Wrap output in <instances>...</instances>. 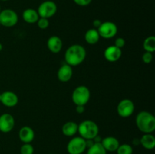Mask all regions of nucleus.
<instances>
[{
    "label": "nucleus",
    "instance_id": "obj_1",
    "mask_svg": "<svg viewBox=\"0 0 155 154\" xmlns=\"http://www.w3.org/2000/svg\"><path fill=\"white\" fill-rule=\"evenodd\" d=\"M86 57V51L84 47L79 44H74L68 47L64 54L67 64L76 66L81 64Z\"/></svg>",
    "mask_w": 155,
    "mask_h": 154
},
{
    "label": "nucleus",
    "instance_id": "obj_2",
    "mask_svg": "<svg viewBox=\"0 0 155 154\" xmlns=\"http://www.w3.org/2000/svg\"><path fill=\"white\" fill-rule=\"evenodd\" d=\"M137 128L144 134H151L155 130V117L148 111H141L136 118Z\"/></svg>",
    "mask_w": 155,
    "mask_h": 154
},
{
    "label": "nucleus",
    "instance_id": "obj_3",
    "mask_svg": "<svg viewBox=\"0 0 155 154\" xmlns=\"http://www.w3.org/2000/svg\"><path fill=\"white\" fill-rule=\"evenodd\" d=\"M98 125L94 121L84 120L80 122L78 125V131L80 136L85 140H89V139H94L97 135H98Z\"/></svg>",
    "mask_w": 155,
    "mask_h": 154
},
{
    "label": "nucleus",
    "instance_id": "obj_4",
    "mask_svg": "<svg viewBox=\"0 0 155 154\" xmlns=\"http://www.w3.org/2000/svg\"><path fill=\"white\" fill-rule=\"evenodd\" d=\"M91 93L89 88L80 85L74 88L72 93V101L76 106H85L90 99Z\"/></svg>",
    "mask_w": 155,
    "mask_h": 154
},
{
    "label": "nucleus",
    "instance_id": "obj_5",
    "mask_svg": "<svg viewBox=\"0 0 155 154\" xmlns=\"http://www.w3.org/2000/svg\"><path fill=\"white\" fill-rule=\"evenodd\" d=\"M86 149V140L80 136L72 137L67 145V151L69 154H83Z\"/></svg>",
    "mask_w": 155,
    "mask_h": 154
},
{
    "label": "nucleus",
    "instance_id": "obj_6",
    "mask_svg": "<svg viewBox=\"0 0 155 154\" xmlns=\"http://www.w3.org/2000/svg\"><path fill=\"white\" fill-rule=\"evenodd\" d=\"M58 6L54 2L46 0L41 3L37 9V12L40 18H51L57 13Z\"/></svg>",
    "mask_w": 155,
    "mask_h": 154
},
{
    "label": "nucleus",
    "instance_id": "obj_7",
    "mask_svg": "<svg viewBox=\"0 0 155 154\" xmlns=\"http://www.w3.org/2000/svg\"><path fill=\"white\" fill-rule=\"evenodd\" d=\"M18 22V15L14 10L6 8L0 12V24L5 27H12Z\"/></svg>",
    "mask_w": 155,
    "mask_h": 154
},
{
    "label": "nucleus",
    "instance_id": "obj_8",
    "mask_svg": "<svg viewBox=\"0 0 155 154\" xmlns=\"http://www.w3.org/2000/svg\"><path fill=\"white\" fill-rule=\"evenodd\" d=\"M97 30L99 33L100 37L104 39H111L114 37L118 31L117 26L111 21L102 22Z\"/></svg>",
    "mask_w": 155,
    "mask_h": 154
},
{
    "label": "nucleus",
    "instance_id": "obj_9",
    "mask_svg": "<svg viewBox=\"0 0 155 154\" xmlns=\"http://www.w3.org/2000/svg\"><path fill=\"white\" fill-rule=\"evenodd\" d=\"M135 110L134 103L130 99H123L117 107V112L120 117L127 118L133 114Z\"/></svg>",
    "mask_w": 155,
    "mask_h": 154
},
{
    "label": "nucleus",
    "instance_id": "obj_10",
    "mask_svg": "<svg viewBox=\"0 0 155 154\" xmlns=\"http://www.w3.org/2000/svg\"><path fill=\"white\" fill-rule=\"evenodd\" d=\"M15 125L13 116L10 113H3L0 116V131L9 133L12 131Z\"/></svg>",
    "mask_w": 155,
    "mask_h": 154
},
{
    "label": "nucleus",
    "instance_id": "obj_11",
    "mask_svg": "<svg viewBox=\"0 0 155 154\" xmlns=\"http://www.w3.org/2000/svg\"><path fill=\"white\" fill-rule=\"evenodd\" d=\"M121 56H122V50L115 46L114 45L108 46L104 51V57L105 60L111 63L119 60Z\"/></svg>",
    "mask_w": 155,
    "mask_h": 154
},
{
    "label": "nucleus",
    "instance_id": "obj_12",
    "mask_svg": "<svg viewBox=\"0 0 155 154\" xmlns=\"http://www.w3.org/2000/svg\"><path fill=\"white\" fill-rule=\"evenodd\" d=\"M19 99L15 92L6 91L1 93V101L0 102L7 107H14L18 104Z\"/></svg>",
    "mask_w": 155,
    "mask_h": 154
},
{
    "label": "nucleus",
    "instance_id": "obj_13",
    "mask_svg": "<svg viewBox=\"0 0 155 154\" xmlns=\"http://www.w3.org/2000/svg\"><path fill=\"white\" fill-rule=\"evenodd\" d=\"M18 137L21 141L24 143H30L34 140L35 132L33 128L25 125L19 130Z\"/></svg>",
    "mask_w": 155,
    "mask_h": 154
},
{
    "label": "nucleus",
    "instance_id": "obj_14",
    "mask_svg": "<svg viewBox=\"0 0 155 154\" xmlns=\"http://www.w3.org/2000/svg\"><path fill=\"white\" fill-rule=\"evenodd\" d=\"M73 69L72 66L64 63L58 69L57 72V77L61 82H67L72 78Z\"/></svg>",
    "mask_w": 155,
    "mask_h": 154
},
{
    "label": "nucleus",
    "instance_id": "obj_15",
    "mask_svg": "<svg viewBox=\"0 0 155 154\" xmlns=\"http://www.w3.org/2000/svg\"><path fill=\"white\" fill-rule=\"evenodd\" d=\"M101 143L107 152H116L120 146L119 140L113 136H108L103 138Z\"/></svg>",
    "mask_w": 155,
    "mask_h": 154
},
{
    "label": "nucleus",
    "instance_id": "obj_16",
    "mask_svg": "<svg viewBox=\"0 0 155 154\" xmlns=\"http://www.w3.org/2000/svg\"><path fill=\"white\" fill-rule=\"evenodd\" d=\"M47 47L51 53L58 54L61 51L62 47H63V42L58 36H52L48 38L47 41Z\"/></svg>",
    "mask_w": 155,
    "mask_h": 154
},
{
    "label": "nucleus",
    "instance_id": "obj_17",
    "mask_svg": "<svg viewBox=\"0 0 155 154\" xmlns=\"http://www.w3.org/2000/svg\"><path fill=\"white\" fill-rule=\"evenodd\" d=\"M22 18L26 23L30 24H35L37 22L38 19L39 18V14L37 10H35L33 8H27L23 11Z\"/></svg>",
    "mask_w": 155,
    "mask_h": 154
},
{
    "label": "nucleus",
    "instance_id": "obj_18",
    "mask_svg": "<svg viewBox=\"0 0 155 154\" xmlns=\"http://www.w3.org/2000/svg\"><path fill=\"white\" fill-rule=\"evenodd\" d=\"M61 131L67 137H74L78 131V124L73 121L67 122L62 126Z\"/></svg>",
    "mask_w": 155,
    "mask_h": 154
},
{
    "label": "nucleus",
    "instance_id": "obj_19",
    "mask_svg": "<svg viewBox=\"0 0 155 154\" xmlns=\"http://www.w3.org/2000/svg\"><path fill=\"white\" fill-rule=\"evenodd\" d=\"M140 144L145 149L151 150L155 146V137L152 134H144L140 139Z\"/></svg>",
    "mask_w": 155,
    "mask_h": 154
},
{
    "label": "nucleus",
    "instance_id": "obj_20",
    "mask_svg": "<svg viewBox=\"0 0 155 154\" xmlns=\"http://www.w3.org/2000/svg\"><path fill=\"white\" fill-rule=\"evenodd\" d=\"M99 39L100 36L97 29H90L85 33V40L89 45H95L98 43Z\"/></svg>",
    "mask_w": 155,
    "mask_h": 154
},
{
    "label": "nucleus",
    "instance_id": "obj_21",
    "mask_svg": "<svg viewBox=\"0 0 155 154\" xmlns=\"http://www.w3.org/2000/svg\"><path fill=\"white\" fill-rule=\"evenodd\" d=\"M143 48L145 51L153 53L155 51V37L150 36L145 39L143 42Z\"/></svg>",
    "mask_w": 155,
    "mask_h": 154
},
{
    "label": "nucleus",
    "instance_id": "obj_22",
    "mask_svg": "<svg viewBox=\"0 0 155 154\" xmlns=\"http://www.w3.org/2000/svg\"><path fill=\"white\" fill-rule=\"evenodd\" d=\"M86 154H107V151L101 143H95L92 146L88 148Z\"/></svg>",
    "mask_w": 155,
    "mask_h": 154
},
{
    "label": "nucleus",
    "instance_id": "obj_23",
    "mask_svg": "<svg viewBox=\"0 0 155 154\" xmlns=\"http://www.w3.org/2000/svg\"><path fill=\"white\" fill-rule=\"evenodd\" d=\"M116 152L117 154H133V148L130 144L124 143V144H120Z\"/></svg>",
    "mask_w": 155,
    "mask_h": 154
},
{
    "label": "nucleus",
    "instance_id": "obj_24",
    "mask_svg": "<svg viewBox=\"0 0 155 154\" xmlns=\"http://www.w3.org/2000/svg\"><path fill=\"white\" fill-rule=\"evenodd\" d=\"M21 154H33L34 148L31 143H24L21 147Z\"/></svg>",
    "mask_w": 155,
    "mask_h": 154
},
{
    "label": "nucleus",
    "instance_id": "obj_25",
    "mask_svg": "<svg viewBox=\"0 0 155 154\" xmlns=\"http://www.w3.org/2000/svg\"><path fill=\"white\" fill-rule=\"evenodd\" d=\"M36 24H37L38 27H39V29H41V30H45V29L48 28V26H49V21H48V19H47V18H40V17H39Z\"/></svg>",
    "mask_w": 155,
    "mask_h": 154
},
{
    "label": "nucleus",
    "instance_id": "obj_26",
    "mask_svg": "<svg viewBox=\"0 0 155 154\" xmlns=\"http://www.w3.org/2000/svg\"><path fill=\"white\" fill-rule=\"evenodd\" d=\"M142 61L145 63H150L153 60V54L151 52L145 51L142 57Z\"/></svg>",
    "mask_w": 155,
    "mask_h": 154
},
{
    "label": "nucleus",
    "instance_id": "obj_27",
    "mask_svg": "<svg viewBox=\"0 0 155 154\" xmlns=\"http://www.w3.org/2000/svg\"><path fill=\"white\" fill-rule=\"evenodd\" d=\"M125 45H126V41H125V39L122 37L117 38V39H116V40H115V42H114L115 46L117 47V48H120V49L122 48H124V47L125 46Z\"/></svg>",
    "mask_w": 155,
    "mask_h": 154
},
{
    "label": "nucleus",
    "instance_id": "obj_28",
    "mask_svg": "<svg viewBox=\"0 0 155 154\" xmlns=\"http://www.w3.org/2000/svg\"><path fill=\"white\" fill-rule=\"evenodd\" d=\"M73 1L77 5L81 6V7H86V6H88L89 5H90L92 0H73Z\"/></svg>",
    "mask_w": 155,
    "mask_h": 154
},
{
    "label": "nucleus",
    "instance_id": "obj_29",
    "mask_svg": "<svg viewBox=\"0 0 155 154\" xmlns=\"http://www.w3.org/2000/svg\"><path fill=\"white\" fill-rule=\"evenodd\" d=\"M76 111L79 114H81V113H84L85 111V106H77L76 107Z\"/></svg>",
    "mask_w": 155,
    "mask_h": 154
},
{
    "label": "nucleus",
    "instance_id": "obj_30",
    "mask_svg": "<svg viewBox=\"0 0 155 154\" xmlns=\"http://www.w3.org/2000/svg\"><path fill=\"white\" fill-rule=\"evenodd\" d=\"M101 23H102V22H101L100 20L95 19V20H94L93 22H92V25H93V27H95V29H98V27H100V25L101 24Z\"/></svg>",
    "mask_w": 155,
    "mask_h": 154
},
{
    "label": "nucleus",
    "instance_id": "obj_31",
    "mask_svg": "<svg viewBox=\"0 0 155 154\" xmlns=\"http://www.w3.org/2000/svg\"><path fill=\"white\" fill-rule=\"evenodd\" d=\"M2 48H3V45H2V44L1 42H0V51H2Z\"/></svg>",
    "mask_w": 155,
    "mask_h": 154
},
{
    "label": "nucleus",
    "instance_id": "obj_32",
    "mask_svg": "<svg viewBox=\"0 0 155 154\" xmlns=\"http://www.w3.org/2000/svg\"><path fill=\"white\" fill-rule=\"evenodd\" d=\"M0 1H2V2H7V1H8V0H0Z\"/></svg>",
    "mask_w": 155,
    "mask_h": 154
},
{
    "label": "nucleus",
    "instance_id": "obj_33",
    "mask_svg": "<svg viewBox=\"0 0 155 154\" xmlns=\"http://www.w3.org/2000/svg\"><path fill=\"white\" fill-rule=\"evenodd\" d=\"M1 11H2V9H1V5H0V12H1Z\"/></svg>",
    "mask_w": 155,
    "mask_h": 154
},
{
    "label": "nucleus",
    "instance_id": "obj_34",
    "mask_svg": "<svg viewBox=\"0 0 155 154\" xmlns=\"http://www.w3.org/2000/svg\"><path fill=\"white\" fill-rule=\"evenodd\" d=\"M0 101H1V93H0Z\"/></svg>",
    "mask_w": 155,
    "mask_h": 154
},
{
    "label": "nucleus",
    "instance_id": "obj_35",
    "mask_svg": "<svg viewBox=\"0 0 155 154\" xmlns=\"http://www.w3.org/2000/svg\"><path fill=\"white\" fill-rule=\"evenodd\" d=\"M0 27H1V24H0Z\"/></svg>",
    "mask_w": 155,
    "mask_h": 154
}]
</instances>
